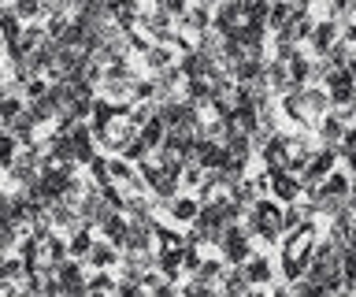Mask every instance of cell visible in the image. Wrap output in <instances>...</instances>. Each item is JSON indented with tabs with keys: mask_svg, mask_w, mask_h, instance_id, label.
I'll use <instances>...</instances> for the list:
<instances>
[{
	"mask_svg": "<svg viewBox=\"0 0 356 297\" xmlns=\"http://www.w3.org/2000/svg\"><path fill=\"white\" fill-rule=\"evenodd\" d=\"M241 227L252 234V241L260 238V241H267V246H278L282 241V204L275 201V197H260L249 212L241 216Z\"/></svg>",
	"mask_w": 356,
	"mask_h": 297,
	"instance_id": "cell-1",
	"label": "cell"
},
{
	"mask_svg": "<svg viewBox=\"0 0 356 297\" xmlns=\"http://www.w3.org/2000/svg\"><path fill=\"white\" fill-rule=\"evenodd\" d=\"M216 249H219V257L227 260L230 268H238V264H245L252 257V234L241 223H234V227H227V234H222V241Z\"/></svg>",
	"mask_w": 356,
	"mask_h": 297,
	"instance_id": "cell-2",
	"label": "cell"
},
{
	"mask_svg": "<svg viewBox=\"0 0 356 297\" xmlns=\"http://www.w3.org/2000/svg\"><path fill=\"white\" fill-rule=\"evenodd\" d=\"M82 219H86V227H93L100 230V223L111 216V212H119V208H111V201L104 197V186H97V182H86V193H82Z\"/></svg>",
	"mask_w": 356,
	"mask_h": 297,
	"instance_id": "cell-3",
	"label": "cell"
},
{
	"mask_svg": "<svg viewBox=\"0 0 356 297\" xmlns=\"http://www.w3.org/2000/svg\"><path fill=\"white\" fill-rule=\"evenodd\" d=\"M297 101H300V112H305V119L312 127H316V119H323L327 112H334V104H330V97L323 86H297Z\"/></svg>",
	"mask_w": 356,
	"mask_h": 297,
	"instance_id": "cell-4",
	"label": "cell"
},
{
	"mask_svg": "<svg viewBox=\"0 0 356 297\" xmlns=\"http://www.w3.org/2000/svg\"><path fill=\"white\" fill-rule=\"evenodd\" d=\"M341 41V23H334V19H316V30H312V38H308V56H327L330 45H338Z\"/></svg>",
	"mask_w": 356,
	"mask_h": 297,
	"instance_id": "cell-5",
	"label": "cell"
},
{
	"mask_svg": "<svg viewBox=\"0 0 356 297\" xmlns=\"http://www.w3.org/2000/svg\"><path fill=\"white\" fill-rule=\"evenodd\" d=\"M316 141L319 145H334L338 149L341 145V138H345V130H349V123H345V112H338V108H334V112H327L323 119H316Z\"/></svg>",
	"mask_w": 356,
	"mask_h": 297,
	"instance_id": "cell-6",
	"label": "cell"
},
{
	"mask_svg": "<svg viewBox=\"0 0 356 297\" xmlns=\"http://www.w3.org/2000/svg\"><path fill=\"white\" fill-rule=\"evenodd\" d=\"M271 175V197L278 204H293L300 201V193H305V186H300V175L293 171H267Z\"/></svg>",
	"mask_w": 356,
	"mask_h": 297,
	"instance_id": "cell-7",
	"label": "cell"
},
{
	"mask_svg": "<svg viewBox=\"0 0 356 297\" xmlns=\"http://www.w3.org/2000/svg\"><path fill=\"white\" fill-rule=\"evenodd\" d=\"M197 163L204 171H222V168H230V152L222 141H211V138H200L197 141Z\"/></svg>",
	"mask_w": 356,
	"mask_h": 297,
	"instance_id": "cell-8",
	"label": "cell"
},
{
	"mask_svg": "<svg viewBox=\"0 0 356 297\" xmlns=\"http://www.w3.org/2000/svg\"><path fill=\"white\" fill-rule=\"evenodd\" d=\"M82 264H86L89 271H100V268H104V271H115V264H119V249L111 246L108 238H97V241H93V249L86 252V260H82Z\"/></svg>",
	"mask_w": 356,
	"mask_h": 297,
	"instance_id": "cell-9",
	"label": "cell"
},
{
	"mask_svg": "<svg viewBox=\"0 0 356 297\" xmlns=\"http://www.w3.org/2000/svg\"><path fill=\"white\" fill-rule=\"evenodd\" d=\"M178 71H182L186 82H193V79H211V74H219L204 56H200L197 49H189V52H182V56H178Z\"/></svg>",
	"mask_w": 356,
	"mask_h": 297,
	"instance_id": "cell-10",
	"label": "cell"
},
{
	"mask_svg": "<svg viewBox=\"0 0 356 297\" xmlns=\"http://www.w3.org/2000/svg\"><path fill=\"white\" fill-rule=\"evenodd\" d=\"M241 268H245V275H249L252 286H271L275 282V264L267 260V252H252Z\"/></svg>",
	"mask_w": 356,
	"mask_h": 297,
	"instance_id": "cell-11",
	"label": "cell"
},
{
	"mask_svg": "<svg viewBox=\"0 0 356 297\" xmlns=\"http://www.w3.org/2000/svg\"><path fill=\"white\" fill-rule=\"evenodd\" d=\"M252 290V282H249V275H245V268L238 264V268H227L222 271V279H219V297H245Z\"/></svg>",
	"mask_w": 356,
	"mask_h": 297,
	"instance_id": "cell-12",
	"label": "cell"
},
{
	"mask_svg": "<svg viewBox=\"0 0 356 297\" xmlns=\"http://www.w3.org/2000/svg\"><path fill=\"white\" fill-rule=\"evenodd\" d=\"M100 234H104L111 246L122 252V249H127V238H130V219L122 216V212H111L104 223H100Z\"/></svg>",
	"mask_w": 356,
	"mask_h": 297,
	"instance_id": "cell-13",
	"label": "cell"
},
{
	"mask_svg": "<svg viewBox=\"0 0 356 297\" xmlns=\"http://www.w3.org/2000/svg\"><path fill=\"white\" fill-rule=\"evenodd\" d=\"M156 271H160L167 282H182L186 279L182 252H178V249H156Z\"/></svg>",
	"mask_w": 356,
	"mask_h": 297,
	"instance_id": "cell-14",
	"label": "cell"
},
{
	"mask_svg": "<svg viewBox=\"0 0 356 297\" xmlns=\"http://www.w3.org/2000/svg\"><path fill=\"white\" fill-rule=\"evenodd\" d=\"M178 63V52L171 45H152L149 52H145V67H149V74H160L167 67H175Z\"/></svg>",
	"mask_w": 356,
	"mask_h": 297,
	"instance_id": "cell-15",
	"label": "cell"
},
{
	"mask_svg": "<svg viewBox=\"0 0 356 297\" xmlns=\"http://www.w3.org/2000/svg\"><path fill=\"white\" fill-rule=\"evenodd\" d=\"M197 212H200V201L197 197H186V193H178L175 201L167 204V216H171L175 223H193Z\"/></svg>",
	"mask_w": 356,
	"mask_h": 297,
	"instance_id": "cell-16",
	"label": "cell"
},
{
	"mask_svg": "<svg viewBox=\"0 0 356 297\" xmlns=\"http://www.w3.org/2000/svg\"><path fill=\"white\" fill-rule=\"evenodd\" d=\"M286 67H289V79H293V86H312V56L305 49H297L293 56L286 60Z\"/></svg>",
	"mask_w": 356,
	"mask_h": 297,
	"instance_id": "cell-17",
	"label": "cell"
},
{
	"mask_svg": "<svg viewBox=\"0 0 356 297\" xmlns=\"http://www.w3.org/2000/svg\"><path fill=\"white\" fill-rule=\"evenodd\" d=\"M293 19H297L293 4H289V0H275V4H271V15H267V30H271V34H282V30L293 23Z\"/></svg>",
	"mask_w": 356,
	"mask_h": 297,
	"instance_id": "cell-18",
	"label": "cell"
},
{
	"mask_svg": "<svg viewBox=\"0 0 356 297\" xmlns=\"http://www.w3.org/2000/svg\"><path fill=\"white\" fill-rule=\"evenodd\" d=\"M138 138L145 141V149H149V152H156V149H160L163 141H167V127H163V119H160V115L149 119V123H145V127L138 130Z\"/></svg>",
	"mask_w": 356,
	"mask_h": 297,
	"instance_id": "cell-19",
	"label": "cell"
},
{
	"mask_svg": "<svg viewBox=\"0 0 356 297\" xmlns=\"http://www.w3.org/2000/svg\"><path fill=\"white\" fill-rule=\"evenodd\" d=\"M22 26H26V23H22V19L11 12V4L0 8V45H11V41L22 34Z\"/></svg>",
	"mask_w": 356,
	"mask_h": 297,
	"instance_id": "cell-20",
	"label": "cell"
},
{
	"mask_svg": "<svg viewBox=\"0 0 356 297\" xmlns=\"http://www.w3.org/2000/svg\"><path fill=\"white\" fill-rule=\"evenodd\" d=\"M93 227H82V230H74L71 238H67V249H71V257L74 260H86V252L93 249Z\"/></svg>",
	"mask_w": 356,
	"mask_h": 297,
	"instance_id": "cell-21",
	"label": "cell"
},
{
	"mask_svg": "<svg viewBox=\"0 0 356 297\" xmlns=\"http://www.w3.org/2000/svg\"><path fill=\"white\" fill-rule=\"evenodd\" d=\"M89 182H97V186H111V156H104V152H97L93 163H89Z\"/></svg>",
	"mask_w": 356,
	"mask_h": 297,
	"instance_id": "cell-22",
	"label": "cell"
},
{
	"mask_svg": "<svg viewBox=\"0 0 356 297\" xmlns=\"http://www.w3.org/2000/svg\"><path fill=\"white\" fill-rule=\"evenodd\" d=\"M19 149H22L19 141L11 138L8 130H0V171H4V175L11 171V163H15V156H19Z\"/></svg>",
	"mask_w": 356,
	"mask_h": 297,
	"instance_id": "cell-23",
	"label": "cell"
},
{
	"mask_svg": "<svg viewBox=\"0 0 356 297\" xmlns=\"http://www.w3.org/2000/svg\"><path fill=\"white\" fill-rule=\"evenodd\" d=\"M189 4H193V0H152V8H160V12L171 15V19H182L189 12Z\"/></svg>",
	"mask_w": 356,
	"mask_h": 297,
	"instance_id": "cell-24",
	"label": "cell"
},
{
	"mask_svg": "<svg viewBox=\"0 0 356 297\" xmlns=\"http://www.w3.org/2000/svg\"><path fill=\"white\" fill-rule=\"evenodd\" d=\"M345 279H349V286H356V252L345 257Z\"/></svg>",
	"mask_w": 356,
	"mask_h": 297,
	"instance_id": "cell-25",
	"label": "cell"
},
{
	"mask_svg": "<svg viewBox=\"0 0 356 297\" xmlns=\"http://www.w3.org/2000/svg\"><path fill=\"white\" fill-rule=\"evenodd\" d=\"M345 252H356V219H353V227H349V238H345Z\"/></svg>",
	"mask_w": 356,
	"mask_h": 297,
	"instance_id": "cell-26",
	"label": "cell"
},
{
	"mask_svg": "<svg viewBox=\"0 0 356 297\" xmlns=\"http://www.w3.org/2000/svg\"><path fill=\"white\" fill-rule=\"evenodd\" d=\"M8 275H11V268H8V257H4V252H0V286L8 282Z\"/></svg>",
	"mask_w": 356,
	"mask_h": 297,
	"instance_id": "cell-27",
	"label": "cell"
},
{
	"mask_svg": "<svg viewBox=\"0 0 356 297\" xmlns=\"http://www.w3.org/2000/svg\"><path fill=\"white\" fill-rule=\"evenodd\" d=\"M341 160H345V168H349V175H356V152H345Z\"/></svg>",
	"mask_w": 356,
	"mask_h": 297,
	"instance_id": "cell-28",
	"label": "cell"
},
{
	"mask_svg": "<svg viewBox=\"0 0 356 297\" xmlns=\"http://www.w3.org/2000/svg\"><path fill=\"white\" fill-rule=\"evenodd\" d=\"M245 297H267V286H252V290L245 294Z\"/></svg>",
	"mask_w": 356,
	"mask_h": 297,
	"instance_id": "cell-29",
	"label": "cell"
},
{
	"mask_svg": "<svg viewBox=\"0 0 356 297\" xmlns=\"http://www.w3.org/2000/svg\"><path fill=\"white\" fill-rule=\"evenodd\" d=\"M349 204H353V212H356V175H353V193H349Z\"/></svg>",
	"mask_w": 356,
	"mask_h": 297,
	"instance_id": "cell-30",
	"label": "cell"
}]
</instances>
